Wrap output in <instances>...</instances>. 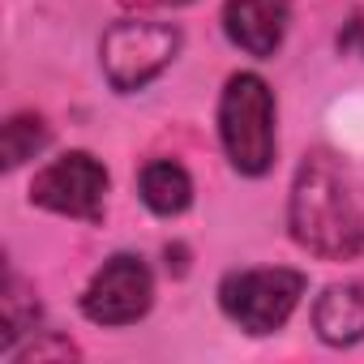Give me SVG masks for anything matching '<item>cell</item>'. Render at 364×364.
I'll return each instance as SVG.
<instances>
[{
	"instance_id": "52a82bcc",
	"label": "cell",
	"mask_w": 364,
	"mask_h": 364,
	"mask_svg": "<svg viewBox=\"0 0 364 364\" xmlns=\"http://www.w3.org/2000/svg\"><path fill=\"white\" fill-rule=\"evenodd\" d=\"M223 31L249 56H274L287 35V5L283 0H228Z\"/></svg>"
},
{
	"instance_id": "6da1fadb",
	"label": "cell",
	"mask_w": 364,
	"mask_h": 364,
	"mask_svg": "<svg viewBox=\"0 0 364 364\" xmlns=\"http://www.w3.org/2000/svg\"><path fill=\"white\" fill-rule=\"evenodd\" d=\"M287 228L300 249L326 262H351L364 253V210L347 185V171L330 154H309L296 167Z\"/></svg>"
},
{
	"instance_id": "ba28073f",
	"label": "cell",
	"mask_w": 364,
	"mask_h": 364,
	"mask_svg": "<svg viewBox=\"0 0 364 364\" xmlns=\"http://www.w3.org/2000/svg\"><path fill=\"white\" fill-rule=\"evenodd\" d=\"M313 330L330 347H355L364 338V279L326 287L313 304Z\"/></svg>"
},
{
	"instance_id": "30bf717a",
	"label": "cell",
	"mask_w": 364,
	"mask_h": 364,
	"mask_svg": "<svg viewBox=\"0 0 364 364\" xmlns=\"http://www.w3.org/2000/svg\"><path fill=\"white\" fill-rule=\"evenodd\" d=\"M48 146V124L39 116H9L0 150H5V167H22L26 159H35Z\"/></svg>"
},
{
	"instance_id": "8992f818",
	"label": "cell",
	"mask_w": 364,
	"mask_h": 364,
	"mask_svg": "<svg viewBox=\"0 0 364 364\" xmlns=\"http://www.w3.org/2000/svg\"><path fill=\"white\" fill-rule=\"evenodd\" d=\"M150 304H154V279L150 266L133 253L107 257L82 291V313L95 326H133L150 313Z\"/></svg>"
},
{
	"instance_id": "5b68a950",
	"label": "cell",
	"mask_w": 364,
	"mask_h": 364,
	"mask_svg": "<svg viewBox=\"0 0 364 364\" xmlns=\"http://www.w3.org/2000/svg\"><path fill=\"white\" fill-rule=\"evenodd\" d=\"M31 202L52 210V215L95 223L103 215V202H107V167L86 150H69L35 176Z\"/></svg>"
},
{
	"instance_id": "7a4b0ae2",
	"label": "cell",
	"mask_w": 364,
	"mask_h": 364,
	"mask_svg": "<svg viewBox=\"0 0 364 364\" xmlns=\"http://www.w3.org/2000/svg\"><path fill=\"white\" fill-rule=\"evenodd\" d=\"M219 141L240 176H266L274 167V95L257 73H236L219 99Z\"/></svg>"
},
{
	"instance_id": "8fae6325",
	"label": "cell",
	"mask_w": 364,
	"mask_h": 364,
	"mask_svg": "<svg viewBox=\"0 0 364 364\" xmlns=\"http://www.w3.org/2000/svg\"><path fill=\"white\" fill-rule=\"evenodd\" d=\"M338 48H343V52H355V48L364 52V18H351V26L338 35Z\"/></svg>"
},
{
	"instance_id": "277c9868",
	"label": "cell",
	"mask_w": 364,
	"mask_h": 364,
	"mask_svg": "<svg viewBox=\"0 0 364 364\" xmlns=\"http://www.w3.org/2000/svg\"><path fill=\"white\" fill-rule=\"evenodd\" d=\"M180 52V31L163 26V22H116L103 35V77L120 90L133 95L141 86H150Z\"/></svg>"
},
{
	"instance_id": "7c38bea8",
	"label": "cell",
	"mask_w": 364,
	"mask_h": 364,
	"mask_svg": "<svg viewBox=\"0 0 364 364\" xmlns=\"http://www.w3.org/2000/svg\"><path fill=\"white\" fill-rule=\"evenodd\" d=\"M159 5H189V0H159Z\"/></svg>"
},
{
	"instance_id": "3957f363",
	"label": "cell",
	"mask_w": 364,
	"mask_h": 364,
	"mask_svg": "<svg viewBox=\"0 0 364 364\" xmlns=\"http://www.w3.org/2000/svg\"><path fill=\"white\" fill-rule=\"evenodd\" d=\"M304 296V274L274 266V270H232L219 283V309L245 334H274L287 326Z\"/></svg>"
},
{
	"instance_id": "9c48e42d",
	"label": "cell",
	"mask_w": 364,
	"mask_h": 364,
	"mask_svg": "<svg viewBox=\"0 0 364 364\" xmlns=\"http://www.w3.org/2000/svg\"><path fill=\"white\" fill-rule=\"evenodd\" d=\"M137 193H141L146 210L171 219V215H185V210H189V202H193V180H189V171L180 167V163L154 159V163H146L141 176H137Z\"/></svg>"
}]
</instances>
